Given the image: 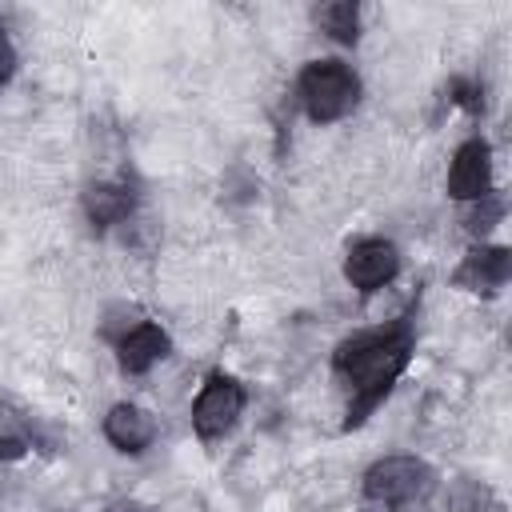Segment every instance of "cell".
Wrapping results in <instances>:
<instances>
[{"instance_id":"1","label":"cell","mask_w":512,"mask_h":512,"mask_svg":"<svg viewBox=\"0 0 512 512\" xmlns=\"http://www.w3.org/2000/svg\"><path fill=\"white\" fill-rule=\"evenodd\" d=\"M412 360V328L408 320L400 324H388V328H372V332H360L352 340H344L332 356L336 372L352 380V404H348V428L364 424L376 404L388 396V388L396 384V376L408 368Z\"/></svg>"},{"instance_id":"2","label":"cell","mask_w":512,"mask_h":512,"mask_svg":"<svg viewBox=\"0 0 512 512\" xmlns=\"http://www.w3.org/2000/svg\"><path fill=\"white\" fill-rule=\"evenodd\" d=\"M300 104L316 124H332L344 112H352L356 96H360V80L348 64L340 60H316L300 72Z\"/></svg>"},{"instance_id":"3","label":"cell","mask_w":512,"mask_h":512,"mask_svg":"<svg viewBox=\"0 0 512 512\" xmlns=\"http://www.w3.org/2000/svg\"><path fill=\"white\" fill-rule=\"evenodd\" d=\"M432 484H436L432 468L424 460H416V456H384L364 476L368 500L380 504V508H388V512L392 508H404L412 500H424L432 492Z\"/></svg>"},{"instance_id":"4","label":"cell","mask_w":512,"mask_h":512,"mask_svg":"<svg viewBox=\"0 0 512 512\" xmlns=\"http://www.w3.org/2000/svg\"><path fill=\"white\" fill-rule=\"evenodd\" d=\"M240 408H244V388L232 376H220V372L208 376V384L200 388V396L192 404V428H196V436L200 440H220L236 424Z\"/></svg>"},{"instance_id":"5","label":"cell","mask_w":512,"mask_h":512,"mask_svg":"<svg viewBox=\"0 0 512 512\" xmlns=\"http://www.w3.org/2000/svg\"><path fill=\"white\" fill-rule=\"evenodd\" d=\"M396 268H400V256H396V248H392L388 240H360V244L348 252V260H344V276H348L352 288H360V292L384 288V284L396 276Z\"/></svg>"},{"instance_id":"6","label":"cell","mask_w":512,"mask_h":512,"mask_svg":"<svg viewBox=\"0 0 512 512\" xmlns=\"http://www.w3.org/2000/svg\"><path fill=\"white\" fill-rule=\"evenodd\" d=\"M448 192L456 200H480L492 192V152L484 140H468L456 148V160L448 172Z\"/></svg>"},{"instance_id":"7","label":"cell","mask_w":512,"mask_h":512,"mask_svg":"<svg viewBox=\"0 0 512 512\" xmlns=\"http://www.w3.org/2000/svg\"><path fill=\"white\" fill-rule=\"evenodd\" d=\"M508 276H512V256H508V248H472V252L460 260L452 284H456V288H468V292H496L500 284H508Z\"/></svg>"},{"instance_id":"8","label":"cell","mask_w":512,"mask_h":512,"mask_svg":"<svg viewBox=\"0 0 512 512\" xmlns=\"http://www.w3.org/2000/svg\"><path fill=\"white\" fill-rule=\"evenodd\" d=\"M168 332L160 328V324H148V320H140L128 336H120L116 340V352H120V368L124 372H148L160 356H168Z\"/></svg>"},{"instance_id":"9","label":"cell","mask_w":512,"mask_h":512,"mask_svg":"<svg viewBox=\"0 0 512 512\" xmlns=\"http://www.w3.org/2000/svg\"><path fill=\"white\" fill-rule=\"evenodd\" d=\"M104 436L112 440V448L120 452H144L156 436V424L144 408L136 404H116L108 416H104Z\"/></svg>"},{"instance_id":"10","label":"cell","mask_w":512,"mask_h":512,"mask_svg":"<svg viewBox=\"0 0 512 512\" xmlns=\"http://www.w3.org/2000/svg\"><path fill=\"white\" fill-rule=\"evenodd\" d=\"M136 208V196L124 188V184H92L84 192V212L96 228H112V224H124Z\"/></svg>"},{"instance_id":"11","label":"cell","mask_w":512,"mask_h":512,"mask_svg":"<svg viewBox=\"0 0 512 512\" xmlns=\"http://www.w3.org/2000/svg\"><path fill=\"white\" fill-rule=\"evenodd\" d=\"M320 24H324V32H328L332 40H340V44H352V40L360 36V16H356V4H348V0L324 4V8H320Z\"/></svg>"},{"instance_id":"12","label":"cell","mask_w":512,"mask_h":512,"mask_svg":"<svg viewBox=\"0 0 512 512\" xmlns=\"http://www.w3.org/2000/svg\"><path fill=\"white\" fill-rule=\"evenodd\" d=\"M448 512H496V500L488 492V484L480 480H460L448 496Z\"/></svg>"},{"instance_id":"13","label":"cell","mask_w":512,"mask_h":512,"mask_svg":"<svg viewBox=\"0 0 512 512\" xmlns=\"http://www.w3.org/2000/svg\"><path fill=\"white\" fill-rule=\"evenodd\" d=\"M500 216H504V200L488 192V196L472 200V212L464 216V228H468L472 236H488V232L500 224Z\"/></svg>"},{"instance_id":"14","label":"cell","mask_w":512,"mask_h":512,"mask_svg":"<svg viewBox=\"0 0 512 512\" xmlns=\"http://www.w3.org/2000/svg\"><path fill=\"white\" fill-rule=\"evenodd\" d=\"M12 72H16V48H12V40L0 32V84H8Z\"/></svg>"},{"instance_id":"15","label":"cell","mask_w":512,"mask_h":512,"mask_svg":"<svg viewBox=\"0 0 512 512\" xmlns=\"http://www.w3.org/2000/svg\"><path fill=\"white\" fill-rule=\"evenodd\" d=\"M24 452H28L24 436H0V460H20Z\"/></svg>"},{"instance_id":"16","label":"cell","mask_w":512,"mask_h":512,"mask_svg":"<svg viewBox=\"0 0 512 512\" xmlns=\"http://www.w3.org/2000/svg\"><path fill=\"white\" fill-rule=\"evenodd\" d=\"M108 512H148L144 504H136V500H120V504H112Z\"/></svg>"}]
</instances>
